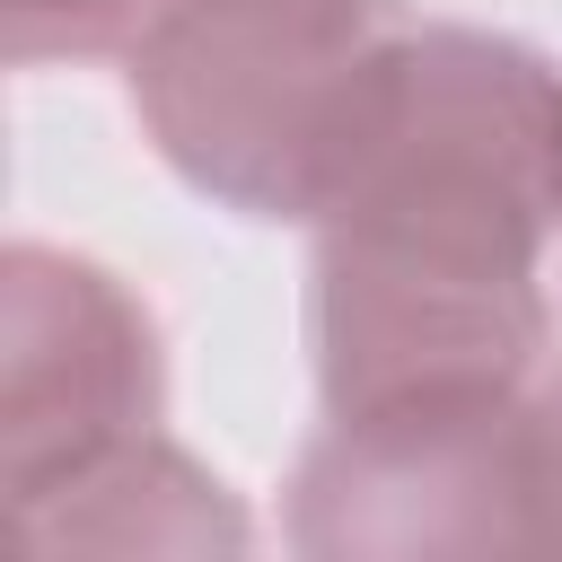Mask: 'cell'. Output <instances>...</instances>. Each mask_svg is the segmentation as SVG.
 I'll list each match as a JSON object with an SVG mask.
<instances>
[{"label": "cell", "mask_w": 562, "mask_h": 562, "mask_svg": "<svg viewBox=\"0 0 562 562\" xmlns=\"http://www.w3.org/2000/svg\"><path fill=\"white\" fill-rule=\"evenodd\" d=\"M562 61L413 18L334 202L316 211L307 351L325 422H430L527 395L553 360Z\"/></svg>", "instance_id": "obj_1"}, {"label": "cell", "mask_w": 562, "mask_h": 562, "mask_svg": "<svg viewBox=\"0 0 562 562\" xmlns=\"http://www.w3.org/2000/svg\"><path fill=\"white\" fill-rule=\"evenodd\" d=\"M413 0H167L123 53L149 149L237 220L334 202Z\"/></svg>", "instance_id": "obj_2"}, {"label": "cell", "mask_w": 562, "mask_h": 562, "mask_svg": "<svg viewBox=\"0 0 562 562\" xmlns=\"http://www.w3.org/2000/svg\"><path fill=\"white\" fill-rule=\"evenodd\" d=\"M299 553H553L536 386L430 422H316L290 474Z\"/></svg>", "instance_id": "obj_3"}, {"label": "cell", "mask_w": 562, "mask_h": 562, "mask_svg": "<svg viewBox=\"0 0 562 562\" xmlns=\"http://www.w3.org/2000/svg\"><path fill=\"white\" fill-rule=\"evenodd\" d=\"M167 422V342L123 272L18 237L0 255V518Z\"/></svg>", "instance_id": "obj_4"}, {"label": "cell", "mask_w": 562, "mask_h": 562, "mask_svg": "<svg viewBox=\"0 0 562 562\" xmlns=\"http://www.w3.org/2000/svg\"><path fill=\"white\" fill-rule=\"evenodd\" d=\"M9 544L26 562H61V553H246L255 518L237 509V492L184 457L167 430L114 448L105 465H88L79 483L44 492L35 509L0 518Z\"/></svg>", "instance_id": "obj_5"}, {"label": "cell", "mask_w": 562, "mask_h": 562, "mask_svg": "<svg viewBox=\"0 0 562 562\" xmlns=\"http://www.w3.org/2000/svg\"><path fill=\"white\" fill-rule=\"evenodd\" d=\"M158 9L167 0H0V53H9V70L132 53Z\"/></svg>", "instance_id": "obj_6"}, {"label": "cell", "mask_w": 562, "mask_h": 562, "mask_svg": "<svg viewBox=\"0 0 562 562\" xmlns=\"http://www.w3.org/2000/svg\"><path fill=\"white\" fill-rule=\"evenodd\" d=\"M536 430H544V474H553V553H562V360L536 378Z\"/></svg>", "instance_id": "obj_7"}]
</instances>
